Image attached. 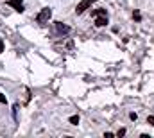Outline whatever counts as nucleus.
Listing matches in <instances>:
<instances>
[{
    "label": "nucleus",
    "mask_w": 154,
    "mask_h": 138,
    "mask_svg": "<svg viewBox=\"0 0 154 138\" xmlns=\"http://www.w3.org/2000/svg\"><path fill=\"white\" fill-rule=\"evenodd\" d=\"M9 5H11V7H14L18 13H22V11H23V4H13V2H9Z\"/></svg>",
    "instance_id": "obj_5"
},
{
    "label": "nucleus",
    "mask_w": 154,
    "mask_h": 138,
    "mask_svg": "<svg viewBox=\"0 0 154 138\" xmlns=\"http://www.w3.org/2000/svg\"><path fill=\"white\" fill-rule=\"evenodd\" d=\"M68 120H70V124H74V126H77V124H79V115H72V117H70Z\"/></svg>",
    "instance_id": "obj_7"
},
{
    "label": "nucleus",
    "mask_w": 154,
    "mask_h": 138,
    "mask_svg": "<svg viewBox=\"0 0 154 138\" xmlns=\"http://www.w3.org/2000/svg\"><path fill=\"white\" fill-rule=\"evenodd\" d=\"M0 52H4V41H2V38H0Z\"/></svg>",
    "instance_id": "obj_12"
},
{
    "label": "nucleus",
    "mask_w": 154,
    "mask_h": 138,
    "mask_svg": "<svg viewBox=\"0 0 154 138\" xmlns=\"http://www.w3.org/2000/svg\"><path fill=\"white\" fill-rule=\"evenodd\" d=\"M0 102H2V104H7V97H5L4 93H0Z\"/></svg>",
    "instance_id": "obj_9"
},
{
    "label": "nucleus",
    "mask_w": 154,
    "mask_h": 138,
    "mask_svg": "<svg viewBox=\"0 0 154 138\" xmlns=\"http://www.w3.org/2000/svg\"><path fill=\"white\" fill-rule=\"evenodd\" d=\"M95 25H97V27L108 25V16H95Z\"/></svg>",
    "instance_id": "obj_4"
},
{
    "label": "nucleus",
    "mask_w": 154,
    "mask_h": 138,
    "mask_svg": "<svg viewBox=\"0 0 154 138\" xmlns=\"http://www.w3.org/2000/svg\"><path fill=\"white\" fill-rule=\"evenodd\" d=\"M147 124L154 126V115H149V117H147Z\"/></svg>",
    "instance_id": "obj_8"
},
{
    "label": "nucleus",
    "mask_w": 154,
    "mask_h": 138,
    "mask_svg": "<svg viewBox=\"0 0 154 138\" xmlns=\"http://www.w3.org/2000/svg\"><path fill=\"white\" fill-rule=\"evenodd\" d=\"M129 118H131V120H136V118H138V115H136V113H129Z\"/></svg>",
    "instance_id": "obj_10"
},
{
    "label": "nucleus",
    "mask_w": 154,
    "mask_h": 138,
    "mask_svg": "<svg viewBox=\"0 0 154 138\" xmlns=\"http://www.w3.org/2000/svg\"><path fill=\"white\" fill-rule=\"evenodd\" d=\"M50 16H52V9H50V7H43L36 20H38V24H47V22L50 20Z\"/></svg>",
    "instance_id": "obj_1"
},
{
    "label": "nucleus",
    "mask_w": 154,
    "mask_h": 138,
    "mask_svg": "<svg viewBox=\"0 0 154 138\" xmlns=\"http://www.w3.org/2000/svg\"><path fill=\"white\" fill-rule=\"evenodd\" d=\"M9 2H13V4H22V0H9Z\"/></svg>",
    "instance_id": "obj_13"
},
{
    "label": "nucleus",
    "mask_w": 154,
    "mask_h": 138,
    "mask_svg": "<svg viewBox=\"0 0 154 138\" xmlns=\"http://www.w3.org/2000/svg\"><path fill=\"white\" fill-rule=\"evenodd\" d=\"M56 29H57L59 34H68L70 33V27L65 25V24H61V22H56Z\"/></svg>",
    "instance_id": "obj_3"
},
{
    "label": "nucleus",
    "mask_w": 154,
    "mask_h": 138,
    "mask_svg": "<svg viewBox=\"0 0 154 138\" xmlns=\"http://www.w3.org/2000/svg\"><path fill=\"white\" fill-rule=\"evenodd\" d=\"M93 16H108V13H106V9H97L93 13Z\"/></svg>",
    "instance_id": "obj_6"
},
{
    "label": "nucleus",
    "mask_w": 154,
    "mask_h": 138,
    "mask_svg": "<svg viewBox=\"0 0 154 138\" xmlns=\"http://www.w3.org/2000/svg\"><path fill=\"white\" fill-rule=\"evenodd\" d=\"M124 135H125V129H120V131L116 133V136H124Z\"/></svg>",
    "instance_id": "obj_11"
},
{
    "label": "nucleus",
    "mask_w": 154,
    "mask_h": 138,
    "mask_svg": "<svg viewBox=\"0 0 154 138\" xmlns=\"http://www.w3.org/2000/svg\"><path fill=\"white\" fill-rule=\"evenodd\" d=\"M93 4V0H81L79 4H77V7H75V13L77 14H81V13H84L90 5Z\"/></svg>",
    "instance_id": "obj_2"
}]
</instances>
